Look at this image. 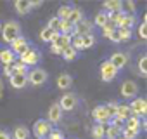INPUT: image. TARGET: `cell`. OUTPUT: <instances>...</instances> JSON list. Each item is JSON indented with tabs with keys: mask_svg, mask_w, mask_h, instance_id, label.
<instances>
[{
	"mask_svg": "<svg viewBox=\"0 0 147 139\" xmlns=\"http://www.w3.org/2000/svg\"><path fill=\"white\" fill-rule=\"evenodd\" d=\"M54 129V125L52 123H49L45 118H38L35 123H33V136L36 137V139H43V137H47L49 136V132Z\"/></svg>",
	"mask_w": 147,
	"mask_h": 139,
	"instance_id": "5",
	"label": "cell"
},
{
	"mask_svg": "<svg viewBox=\"0 0 147 139\" xmlns=\"http://www.w3.org/2000/svg\"><path fill=\"white\" fill-rule=\"evenodd\" d=\"M71 7L73 5H61L57 9V18L59 19H67L69 18V12H71Z\"/></svg>",
	"mask_w": 147,
	"mask_h": 139,
	"instance_id": "35",
	"label": "cell"
},
{
	"mask_svg": "<svg viewBox=\"0 0 147 139\" xmlns=\"http://www.w3.org/2000/svg\"><path fill=\"white\" fill-rule=\"evenodd\" d=\"M102 11L107 12V14L121 12V11H123V2H119V0H107V2L102 4Z\"/></svg>",
	"mask_w": 147,
	"mask_h": 139,
	"instance_id": "16",
	"label": "cell"
},
{
	"mask_svg": "<svg viewBox=\"0 0 147 139\" xmlns=\"http://www.w3.org/2000/svg\"><path fill=\"white\" fill-rule=\"evenodd\" d=\"M47 80H49L47 70H43V68H40V66H35L33 70H30V72H28V84H31L33 87H40V85H43Z\"/></svg>",
	"mask_w": 147,
	"mask_h": 139,
	"instance_id": "2",
	"label": "cell"
},
{
	"mask_svg": "<svg viewBox=\"0 0 147 139\" xmlns=\"http://www.w3.org/2000/svg\"><path fill=\"white\" fill-rule=\"evenodd\" d=\"M99 72H100V78H102V82H113V80L118 77V70L109 63V59L104 61V63L100 64Z\"/></svg>",
	"mask_w": 147,
	"mask_h": 139,
	"instance_id": "8",
	"label": "cell"
},
{
	"mask_svg": "<svg viewBox=\"0 0 147 139\" xmlns=\"http://www.w3.org/2000/svg\"><path fill=\"white\" fill-rule=\"evenodd\" d=\"M0 31H2V23H0Z\"/></svg>",
	"mask_w": 147,
	"mask_h": 139,
	"instance_id": "49",
	"label": "cell"
},
{
	"mask_svg": "<svg viewBox=\"0 0 147 139\" xmlns=\"http://www.w3.org/2000/svg\"><path fill=\"white\" fill-rule=\"evenodd\" d=\"M78 103H80V97H78L75 92H64V94L61 96V99L57 101V104H59V108L62 110V113H64V111H73V110H76V108H78Z\"/></svg>",
	"mask_w": 147,
	"mask_h": 139,
	"instance_id": "3",
	"label": "cell"
},
{
	"mask_svg": "<svg viewBox=\"0 0 147 139\" xmlns=\"http://www.w3.org/2000/svg\"><path fill=\"white\" fill-rule=\"evenodd\" d=\"M11 136H12V139H28L30 137V130H28L26 125H18Z\"/></svg>",
	"mask_w": 147,
	"mask_h": 139,
	"instance_id": "23",
	"label": "cell"
},
{
	"mask_svg": "<svg viewBox=\"0 0 147 139\" xmlns=\"http://www.w3.org/2000/svg\"><path fill=\"white\" fill-rule=\"evenodd\" d=\"M130 108V115L133 117H138V118H145V113H147V101L144 97H133L131 103L128 104Z\"/></svg>",
	"mask_w": 147,
	"mask_h": 139,
	"instance_id": "4",
	"label": "cell"
},
{
	"mask_svg": "<svg viewBox=\"0 0 147 139\" xmlns=\"http://www.w3.org/2000/svg\"><path fill=\"white\" fill-rule=\"evenodd\" d=\"M16 61H18V56H16L9 47L0 49V63H2L4 66H5V64H11V66H12Z\"/></svg>",
	"mask_w": 147,
	"mask_h": 139,
	"instance_id": "15",
	"label": "cell"
},
{
	"mask_svg": "<svg viewBox=\"0 0 147 139\" xmlns=\"http://www.w3.org/2000/svg\"><path fill=\"white\" fill-rule=\"evenodd\" d=\"M90 136H92V139H104V136H106V125L95 123L92 127V130H90Z\"/></svg>",
	"mask_w": 147,
	"mask_h": 139,
	"instance_id": "25",
	"label": "cell"
},
{
	"mask_svg": "<svg viewBox=\"0 0 147 139\" xmlns=\"http://www.w3.org/2000/svg\"><path fill=\"white\" fill-rule=\"evenodd\" d=\"M116 139H125V137H121V136H119V137H116Z\"/></svg>",
	"mask_w": 147,
	"mask_h": 139,
	"instance_id": "48",
	"label": "cell"
},
{
	"mask_svg": "<svg viewBox=\"0 0 147 139\" xmlns=\"http://www.w3.org/2000/svg\"><path fill=\"white\" fill-rule=\"evenodd\" d=\"M0 33H2L4 44H11L14 38H18L21 35V25L18 21H14V19H9L7 23L2 25V31Z\"/></svg>",
	"mask_w": 147,
	"mask_h": 139,
	"instance_id": "1",
	"label": "cell"
},
{
	"mask_svg": "<svg viewBox=\"0 0 147 139\" xmlns=\"http://www.w3.org/2000/svg\"><path fill=\"white\" fill-rule=\"evenodd\" d=\"M114 30H116V26H114L113 23H107V25L102 28V37H106V38H107V37H109V35H111Z\"/></svg>",
	"mask_w": 147,
	"mask_h": 139,
	"instance_id": "40",
	"label": "cell"
},
{
	"mask_svg": "<svg viewBox=\"0 0 147 139\" xmlns=\"http://www.w3.org/2000/svg\"><path fill=\"white\" fill-rule=\"evenodd\" d=\"M57 37H59V31H52V30H50V28H47V26H43V28L40 30V38H42V42L52 44Z\"/></svg>",
	"mask_w": 147,
	"mask_h": 139,
	"instance_id": "19",
	"label": "cell"
},
{
	"mask_svg": "<svg viewBox=\"0 0 147 139\" xmlns=\"http://www.w3.org/2000/svg\"><path fill=\"white\" fill-rule=\"evenodd\" d=\"M71 31H73V25L67 19H61V23H59V33L61 35H71Z\"/></svg>",
	"mask_w": 147,
	"mask_h": 139,
	"instance_id": "28",
	"label": "cell"
},
{
	"mask_svg": "<svg viewBox=\"0 0 147 139\" xmlns=\"http://www.w3.org/2000/svg\"><path fill=\"white\" fill-rule=\"evenodd\" d=\"M9 49H11L16 56H23L28 49H31V45H30L28 38H24L23 35H19L18 38H14V40L9 44Z\"/></svg>",
	"mask_w": 147,
	"mask_h": 139,
	"instance_id": "7",
	"label": "cell"
},
{
	"mask_svg": "<svg viewBox=\"0 0 147 139\" xmlns=\"http://www.w3.org/2000/svg\"><path fill=\"white\" fill-rule=\"evenodd\" d=\"M55 84H57V87H59L61 91H69V87L73 85V77H71L69 73H61V75L57 77Z\"/></svg>",
	"mask_w": 147,
	"mask_h": 139,
	"instance_id": "18",
	"label": "cell"
},
{
	"mask_svg": "<svg viewBox=\"0 0 147 139\" xmlns=\"http://www.w3.org/2000/svg\"><path fill=\"white\" fill-rule=\"evenodd\" d=\"M114 117H118V118H121V120H126V118L130 117V108H128V104L118 103V108H116V111H114Z\"/></svg>",
	"mask_w": 147,
	"mask_h": 139,
	"instance_id": "24",
	"label": "cell"
},
{
	"mask_svg": "<svg viewBox=\"0 0 147 139\" xmlns=\"http://www.w3.org/2000/svg\"><path fill=\"white\" fill-rule=\"evenodd\" d=\"M116 33H118L119 42H126V40H130V38L133 37V31H131V30H125V28H118Z\"/></svg>",
	"mask_w": 147,
	"mask_h": 139,
	"instance_id": "30",
	"label": "cell"
},
{
	"mask_svg": "<svg viewBox=\"0 0 147 139\" xmlns=\"http://www.w3.org/2000/svg\"><path fill=\"white\" fill-rule=\"evenodd\" d=\"M12 72L14 73H19V75H28V66L26 64H23L19 59L12 64Z\"/></svg>",
	"mask_w": 147,
	"mask_h": 139,
	"instance_id": "32",
	"label": "cell"
},
{
	"mask_svg": "<svg viewBox=\"0 0 147 139\" xmlns=\"http://www.w3.org/2000/svg\"><path fill=\"white\" fill-rule=\"evenodd\" d=\"M119 136H121V129H116V127H113V125L106 127V136H104V139H116V137H119Z\"/></svg>",
	"mask_w": 147,
	"mask_h": 139,
	"instance_id": "29",
	"label": "cell"
},
{
	"mask_svg": "<svg viewBox=\"0 0 147 139\" xmlns=\"http://www.w3.org/2000/svg\"><path fill=\"white\" fill-rule=\"evenodd\" d=\"M12 73H14V72H12V66H11V64H5V66H4V75H5L7 78H11Z\"/></svg>",
	"mask_w": 147,
	"mask_h": 139,
	"instance_id": "43",
	"label": "cell"
},
{
	"mask_svg": "<svg viewBox=\"0 0 147 139\" xmlns=\"http://www.w3.org/2000/svg\"><path fill=\"white\" fill-rule=\"evenodd\" d=\"M0 139H12V136L7 132V130H4V129H0Z\"/></svg>",
	"mask_w": 147,
	"mask_h": 139,
	"instance_id": "45",
	"label": "cell"
},
{
	"mask_svg": "<svg viewBox=\"0 0 147 139\" xmlns=\"http://www.w3.org/2000/svg\"><path fill=\"white\" fill-rule=\"evenodd\" d=\"M128 61H130V56L126 54V52H114V54H111V57H109V63L118 70H123L126 64H128Z\"/></svg>",
	"mask_w": 147,
	"mask_h": 139,
	"instance_id": "12",
	"label": "cell"
},
{
	"mask_svg": "<svg viewBox=\"0 0 147 139\" xmlns=\"http://www.w3.org/2000/svg\"><path fill=\"white\" fill-rule=\"evenodd\" d=\"M4 92V84H2V80H0V94Z\"/></svg>",
	"mask_w": 147,
	"mask_h": 139,
	"instance_id": "47",
	"label": "cell"
},
{
	"mask_svg": "<svg viewBox=\"0 0 147 139\" xmlns=\"http://www.w3.org/2000/svg\"><path fill=\"white\" fill-rule=\"evenodd\" d=\"M14 11H16L19 16H26V14H30L33 9H31L30 0H16V2H14Z\"/></svg>",
	"mask_w": 147,
	"mask_h": 139,
	"instance_id": "17",
	"label": "cell"
},
{
	"mask_svg": "<svg viewBox=\"0 0 147 139\" xmlns=\"http://www.w3.org/2000/svg\"><path fill=\"white\" fill-rule=\"evenodd\" d=\"M30 4H31V9H36L43 4V0H30Z\"/></svg>",
	"mask_w": 147,
	"mask_h": 139,
	"instance_id": "46",
	"label": "cell"
},
{
	"mask_svg": "<svg viewBox=\"0 0 147 139\" xmlns=\"http://www.w3.org/2000/svg\"><path fill=\"white\" fill-rule=\"evenodd\" d=\"M9 84L12 85V89H24L28 85V75H19V73H12L9 78Z\"/></svg>",
	"mask_w": 147,
	"mask_h": 139,
	"instance_id": "13",
	"label": "cell"
},
{
	"mask_svg": "<svg viewBox=\"0 0 147 139\" xmlns=\"http://www.w3.org/2000/svg\"><path fill=\"white\" fill-rule=\"evenodd\" d=\"M50 52H52V54H55V56H61L62 47H59V45H55V44H50Z\"/></svg>",
	"mask_w": 147,
	"mask_h": 139,
	"instance_id": "42",
	"label": "cell"
},
{
	"mask_svg": "<svg viewBox=\"0 0 147 139\" xmlns=\"http://www.w3.org/2000/svg\"><path fill=\"white\" fill-rule=\"evenodd\" d=\"M92 118L95 120V123H102V125H107L109 120H111V113L106 110L104 104H97L94 110H92Z\"/></svg>",
	"mask_w": 147,
	"mask_h": 139,
	"instance_id": "9",
	"label": "cell"
},
{
	"mask_svg": "<svg viewBox=\"0 0 147 139\" xmlns=\"http://www.w3.org/2000/svg\"><path fill=\"white\" fill-rule=\"evenodd\" d=\"M107 23H109V14L104 12V11H99V12L95 14V18H94V26H97V28L102 30Z\"/></svg>",
	"mask_w": 147,
	"mask_h": 139,
	"instance_id": "22",
	"label": "cell"
},
{
	"mask_svg": "<svg viewBox=\"0 0 147 139\" xmlns=\"http://www.w3.org/2000/svg\"><path fill=\"white\" fill-rule=\"evenodd\" d=\"M140 123H142V118L133 117V115H130V117L125 120V127H126V129H133V130H140Z\"/></svg>",
	"mask_w": 147,
	"mask_h": 139,
	"instance_id": "27",
	"label": "cell"
},
{
	"mask_svg": "<svg viewBox=\"0 0 147 139\" xmlns=\"http://www.w3.org/2000/svg\"><path fill=\"white\" fill-rule=\"evenodd\" d=\"M107 40H111L113 44H119V38H118V33H116V30H114V31H113V33L107 37Z\"/></svg>",
	"mask_w": 147,
	"mask_h": 139,
	"instance_id": "44",
	"label": "cell"
},
{
	"mask_svg": "<svg viewBox=\"0 0 147 139\" xmlns=\"http://www.w3.org/2000/svg\"><path fill=\"white\" fill-rule=\"evenodd\" d=\"M59 23H61V19H59L57 16H54V18H50V19H49L47 28H50L52 31H59Z\"/></svg>",
	"mask_w": 147,
	"mask_h": 139,
	"instance_id": "37",
	"label": "cell"
},
{
	"mask_svg": "<svg viewBox=\"0 0 147 139\" xmlns=\"http://www.w3.org/2000/svg\"><path fill=\"white\" fill-rule=\"evenodd\" d=\"M47 139H66V137H64V132H62V130H59V129H52V130L49 132Z\"/></svg>",
	"mask_w": 147,
	"mask_h": 139,
	"instance_id": "39",
	"label": "cell"
},
{
	"mask_svg": "<svg viewBox=\"0 0 147 139\" xmlns=\"http://www.w3.org/2000/svg\"><path fill=\"white\" fill-rule=\"evenodd\" d=\"M123 12H125V14H130V16H135V12H137V5L131 2V0H126V2L123 4Z\"/></svg>",
	"mask_w": 147,
	"mask_h": 139,
	"instance_id": "34",
	"label": "cell"
},
{
	"mask_svg": "<svg viewBox=\"0 0 147 139\" xmlns=\"http://www.w3.org/2000/svg\"><path fill=\"white\" fill-rule=\"evenodd\" d=\"M135 23H137V18L135 16H130V14H125L121 19H119V23H118V26H116V30L118 28H125V30H131L133 26H135Z\"/></svg>",
	"mask_w": 147,
	"mask_h": 139,
	"instance_id": "20",
	"label": "cell"
},
{
	"mask_svg": "<svg viewBox=\"0 0 147 139\" xmlns=\"http://www.w3.org/2000/svg\"><path fill=\"white\" fill-rule=\"evenodd\" d=\"M138 37H140L142 40L147 38V18H145V16L142 18V23H140V26H138Z\"/></svg>",
	"mask_w": 147,
	"mask_h": 139,
	"instance_id": "36",
	"label": "cell"
},
{
	"mask_svg": "<svg viewBox=\"0 0 147 139\" xmlns=\"http://www.w3.org/2000/svg\"><path fill=\"white\" fill-rule=\"evenodd\" d=\"M62 117H64V113H62V110L59 108V104L57 103H52L50 106H49V110H47V122L49 123H52V125H57L61 120H62Z\"/></svg>",
	"mask_w": 147,
	"mask_h": 139,
	"instance_id": "11",
	"label": "cell"
},
{
	"mask_svg": "<svg viewBox=\"0 0 147 139\" xmlns=\"http://www.w3.org/2000/svg\"><path fill=\"white\" fill-rule=\"evenodd\" d=\"M104 106H106V110H107V111L111 113V117H113V115H114V111H116V108H118V101H109V103H107V104H104Z\"/></svg>",
	"mask_w": 147,
	"mask_h": 139,
	"instance_id": "41",
	"label": "cell"
},
{
	"mask_svg": "<svg viewBox=\"0 0 147 139\" xmlns=\"http://www.w3.org/2000/svg\"><path fill=\"white\" fill-rule=\"evenodd\" d=\"M61 57H62L66 63H73V61H76V59H78V52L73 49L71 45H67V47H64V49H62Z\"/></svg>",
	"mask_w": 147,
	"mask_h": 139,
	"instance_id": "21",
	"label": "cell"
},
{
	"mask_svg": "<svg viewBox=\"0 0 147 139\" xmlns=\"http://www.w3.org/2000/svg\"><path fill=\"white\" fill-rule=\"evenodd\" d=\"M137 68H138V72H140V75L145 78L147 77V56H140V59H138V64H137Z\"/></svg>",
	"mask_w": 147,
	"mask_h": 139,
	"instance_id": "33",
	"label": "cell"
},
{
	"mask_svg": "<svg viewBox=\"0 0 147 139\" xmlns=\"http://www.w3.org/2000/svg\"><path fill=\"white\" fill-rule=\"evenodd\" d=\"M119 94H121L125 99H133V97H137V94H138V85H137L133 80H125V82L121 84V87H119Z\"/></svg>",
	"mask_w": 147,
	"mask_h": 139,
	"instance_id": "10",
	"label": "cell"
},
{
	"mask_svg": "<svg viewBox=\"0 0 147 139\" xmlns=\"http://www.w3.org/2000/svg\"><path fill=\"white\" fill-rule=\"evenodd\" d=\"M40 59H42V54H40V50L35 49V47L28 49L23 56H19V61H21L23 64H26L28 68H30V66H36V64L40 63Z\"/></svg>",
	"mask_w": 147,
	"mask_h": 139,
	"instance_id": "6",
	"label": "cell"
},
{
	"mask_svg": "<svg viewBox=\"0 0 147 139\" xmlns=\"http://www.w3.org/2000/svg\"><path fill=\"white\" fill-rule=\"evenodd\" d=\"M138 134H140V130H133V129H126V127L121 129V137H125V139H138Z\"/></svg>",
	"mask_w": 147,
	"mask_h": 139,
	"instance_id": "31",
	"label": "cell"
},
{
	"mask_svg": "<svg viewBox=\"0 0 147 139\" xmlns=\"http://www.w3.org/2000/svg\"><path fill=\"white\" fill-rule=\"evenodd\" d=\"M107 125H113V127H116V129H123V127H125V120H121V118H118V117L113 115Z\"/></svg>",
	"mask_w": 147,
	"mask_h": 139,
	"instance_id": "38",
	"label": "cell"
},
{
	"mask_svg": "<svg viewBox=\"0 0 147 139\" xmlns=\"http://www.w3.org/2000/svg\"><path fill=\"white\" fill-rule=\"evenodd\" d=\"M82 38V49L83 50H87V49H92L94 45H95V35L94 33H88V35H83V37H80Z\"/></svg>",
	"mask_w": 147,
	"mask_h": 139,
	"instance_id": "26",
	"label": "cell"
},
{
	"mask_svg": "<svg viewBox=\"0 0 147 139\" xmlns=\"http://www.w3.org/2000/svg\"><path fill=\"white\" fill-rule=\"evenodd\" d=\"M43 139H47V137H43Z\"/></svg>",
	"mask_w": 147,
	"mask_h": 139,
	"instance_id": "50",
	"label": "cell"
},
{
	"mask_svg": "<svg viewBox=\"0 0 147 139\" xmlns=\"http://www.w3.org/2000/svg\"><path fill=\"white\" fill-rule=\"evenodd\" d=\"M83 19H85V12H83V9H82V7H71V12H69L67 21H69L73 26L80 25Z\"/></svg>",
	"mask_w": 147,
	"mask_h": 139,
	"instance_id": "14",
	"label": "cell"
}]
</instances>
